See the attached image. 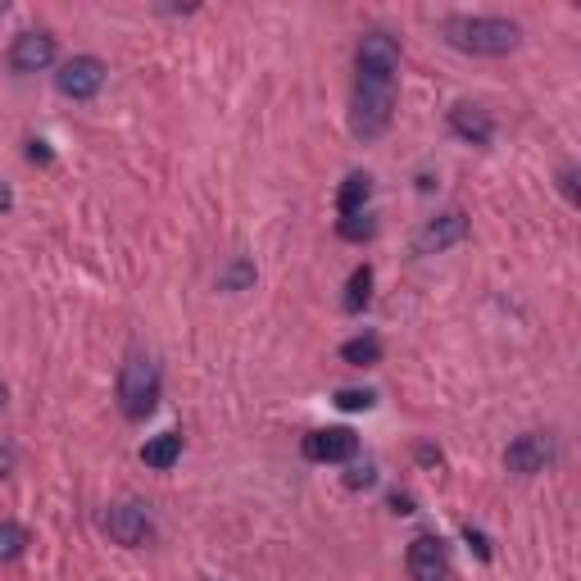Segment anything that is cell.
I'll list each match as a JSON object with an SVG mask.
<instances>
[{
	"label": "cell",
	"mask_w": 581,
	"mask_h": 581,
	"mask_svg": "<svg viewBox=\"0 0 581 581\" xmlns=\"http://www.w3.org/2000/svg\"><path fill=\"white\" fill-rule=\"evenodd\" d=\"M445 41L454 50H468V55H509L518 50L522 32L509 19H445Z\"/></svg>",
	"instance_id": "obj_1"
},
{
	"label": "cell",
	"mask_w": 581,
	"mask_h": 581,
	"mask_svg": "<svg viewBox=\"0 0 581 581\" xmlns=\"http://www.w3.org/2000/svg\"><path fill=\"white\" fill-rule=\"evenodd\" d=\"M155 404H159V368H155V359L132 355L128 364H123V373H119V409L137 423V418L155 414Z\"/></svg>",
	"instance_id": "obj_2"
},
{
	"label": "cell",
	"mask_w": 581,
	"mask_h": 581,
	"mask_svg": "<svg viewBox=\"0 0 581 581\" xmlns=\"http://www.w3.org/2000/svg\"><path fill=\"white\" fill-rule=\"evenodd\" d=\"M391 105H395V87L359 82V87H355V105H350V128H355V137H364V141L382 137L386 123H391Z\"/></svg>",
	"instance_id": "obj_3"
},
{
	"label": "cell",
	"mask_w": 581,
	"mask_h": 581,
	"mask_svg": "<svg viewBox=\"0 0 581 581\" xmlns=\"http://www.w3.org/2000/svg\"><path fill=\"white\" fill-rule=\"evenodd\" d=\"M400 73V46L391 32H368L359 41V82H377V87H395Z\"/></svg>",
	"instance_id": "obj_4"
},
{
	"label": "cell",
	"mask_w": 581,
	"mask_h": 581,
	"mask_svg": "<svg viewBox=\"0 0 581 581\" xmlns=\"http://www.w3.org/2000/svg\"><path fill=\"white\" fill-rule=\"evenodd\" d=\"M504 463H509V473H518V477H536L554 463V441L545 432H527L504 450Z\"/></svg>",
	"instance_id": "obj_5"
},
{
	"label": "cell",
	"mask_w": 581,
	"mask_h": 581,
	"mask_svg": "<svg viewBox=\"0 0 581 581\" xmlns=\"http://www.w3.org/2000/svg\"><path fill=\"white\" fill-rule=\"evenodd\" d=\"M105 73L109 69L96 60V55H78V60H69L60 73H55V87L73 100H91L100 87H105Z\"/></svg>",
	"instance_id": "obj_6"
},
{
	"label": "cell",
	"mask_w": 581,
	"mask_h": 581,
	"mask_svg": "<svg viewBox=\"0 0 581 581\" xmlns=\"http://www.w3.org/2000/svg\"><path fill=\"white\" fill-rule=\"evenodd\" d=\"M463 237H468V218H463V209L436 214V218H427L423 232H418V255H441V250L459 246Z\"/></svg>",
	"instance_id": "obj_7"
},
{
	"label": "cell",
	"mask_w": 581,
	"mask_h": 581,
	"mask_svg": "<svg viewBox=\"0 0 581 581\" xmlns=\"http://www.w3.org/2000/svg\"><path fill=\"white\" fill-rule=\"evenodd\" d=\"M409 577L414 581H450V554L436 536H414L409 541Z\"/></svg>",
	"instance_id": "obj_8"
},
{
	"label": "cell",
	"mask_w": 581,
	"mask_h": 581,
	"mask_svg": "<svg viewBox=\"0 0 581 581\" xmlns=\"http://www.w3.org/2000/svg\"><path fill=\"white\" fill-rule=\"evenodd\" d=\"M105 532L109 541L119 545H146L150 541V513L141 509V504H114V509L105 513Z\"/></svg>",
	"instance_id": "obj_9"
},
{
	"label": "cell",
	"mask_w": 581,
	"mask_h": 581,
	"mask_svg": "<svg viewBox=\"0 0 581 581\" xmlns=\"http://www.w3.org/2000/svg\"><path fill=\"white\" fill-rule=\"evenodd\" d=\"M55 64V37L50 32H23L10 46V69L14 73H41Z\"/></svg>",
	"instance_id": "obj_10"
},
{
	"label": "cell",
	"mask_w": 581,
	"mask_h": 581,
	"mask_svg": "<svg viewBox=\"0 0 581 581\" xmlns=\"http://www.w3.org/2000/svg\"><path fill=\"white\" fill-rule=\"evenodd\" d=\"M355 450H359V441L350 427H323V432L305 436V459H314V463H341Z\"/></svg>",
	"instance_id": "obj_11"
},
{
	"label": "cell",
	"mask_w": 581,
	"mask_h": 581,
	"mask_svg": "<svg viewBox=\"0 0 581 581\" xmlns=\"http://www.w3.org/2000/svg\"><path fill=\"white\" fill-rule=\"evenodd\" d=\"M450 128H454V137H463L468 146H486V141L495 137L491 114H486L482 105H468V100H459V105L450 109Z\"/></svg>",
	"instance_id": "obj_12"
},
{
	"label": "cell",
	"mask_w": 581,
	"mask_h": 581,
	"mask_svg": "<svg viewBox=\"0 0 581 581\" xmlns=\"http://www.w3.org/2000/svg\"><path fill=\"white\" fill-rule=\"evenodd\" d=\"M368 196H373V178H368V173H350V178L341 182V196H336V209H341V218L364 214Z\"/></svg>",
	"instance_id": "obj_13"
},
{
	"label": "cell",
	"mask_w": 581,
	"mask_h": 581,
	"mask_svg": "<svg viewBox=\"0 0 581 581\" xmlns=\"http://www.w3.org/2000/svg\"><path fill=\"white\" fill-rule=\"evenodd\" d=\"M141 459H146L150 468H159V473H164V468H173V463L182 459V436L178 432H164V436H155V441H146V445H141Z\"/></svg>",
	"instance_id": "obj_14"
},
{
	"label": "cell",
	"mask_w": 581,
	"mask_h": 581,
	"mask_svg": "<svg viewBox=\"0 0 581 581\" xmlns=\"http://www.w3.org/2000/svg\"><path fill=\"white\" fill-rule=\"evenodd\" d=\"M341 359L350 368H373L377 359H382V341H377V336H355V341L341 345Z\"/></svg>",
	"instance_id": "obj_15"
},
{
	"label": "cell",
	"mask_w": 581,
	"mask_h": 581,
	"mask_svg": "<svg viewBox=\"0 0 581 581\" xmlns=\"http://www.w3.org/2000/svg\"><path fill=\"white\" fill-rule=\"evenodd\" d=\"M368 296H373V268L359 264L355 273H350V286H345V309H350V314H359V309L368 305Z\"/></svg>",
	"instance_id": "obj_16"
},
{
	"label": "cell",
	"mask_w": 581,
	"mask_h": 581,
	"mask_svg": "<svg viewBox=\"0 0 581 581\" xmlns=\"http://www.w3.org/2000/svg\"><path fill=\"white\" fill-rule=\"evenodd\" d=\"M23 550H28V532H23L19 522H0V563L19 559Z\"/></svg>",
	"instance_id": "obj_17"
},
{
	"label": "cell",
	"mask_w": 581,
	"mask_h": 581,
	"mask_svg": "<svg viewBox=\"0 0 581 581\" xmlns=\"http://www.w3.org/2000/svg\"><path fill=\"white\" fill-rule=\"evenodd\" d=\"M341 237H345V241H368V237H373V218H368V214L341 218Z\"/></svg>",
	"instance_id": "obj_18"
},
{
	"label": "cell",
	"mask_w": 581,
	"mask_h": 581,
	"mask_svg": "<svg viewBox=\"0 0 581 581\" xmlns=\"http://www.w3.org/2000/svg\"><path fill=\"white\" fill-rule=\"evenodd\" d=\"M336 409H373V391H336Z\"/></svg>",
	"instance_id": "obj_19"
},
{
	"label": "cell",
	"mask_w": 581,
	"mask_h": 581,
	"mask_svg": "<svg viewBox=\"0 0 581 581\" xmlns=\"http://www.w3.org/2000/svg\"><path fill=\"white\" fill-rule=\"evenodd\" d=\"M250 277H255V268H250V264H237V268H232V273L223 277V286H227V291H237V286H246Z\"/></svg>",
	"instance_id": "obj_20"
},
{
	"label": "cell",
	"mask_w": 581,
	"mask_h": 581,
	"mask_svg": "<svg viewBox=\"0 0 581 581\" xmlns=\"http://www.w3.org/2000/svg\"><path fill=\"white\" fill-rule=\"evenodd\" d=\"M14 473V445H0V477Z\"/></svg>",
	"instance_id": "obj_21"
},
{
	"label": "cell",
	"mask_w": 581,
	"mask_h": 581,
	"mask_svg": "<svg viewBox=\"0 0 581 581\" xmlns=\"http://www.w3.org/2000/svg\"><path fill=\"white\" fill-rule=\"evenodd\" d=\"M345 482H350V486H368V482H373V468H355Z\"/></svg>",
	"instance_id": "obj_22"
},
{
	"label": "cell",
	"mask_w": 581,
	"mask_h": 581,
	"mask_svg": "<svg viewBox=\"0 0 581 581\" xmlns=\"http://www.w3.org/2000/svg\"><path fill=\"white\" fill-rule=\"evenodd\" d=\"M563 191H568V200H577V173L572 168H563Z\"/></svg>",
	"instance_id": "obj_23"
},
{
	"label": "cell",
	"mask_w": 581,
	"mask_h": 581,
	"mask_svg": "<svg viewBox=\"0 0 581 581\" xmlns=\"http://www.w3.org/2000/svg\"><path fill=\"white\" fill-rule=\"evenodd\" d=\"M391 509H395V513H414V509H409V495H395Z\"/></svg>",
	"instance_id": "obj_24"
},
{
	"label": "cell",
	"mask_w": 581,
	"mask_h": 581,
	"mask_svg": "<svg viewBox=\"0 0 581 581\" xmlns=\"http://www.w3.org/2000/svg\"><path fill=\"white\" fill-rule=\"evenodd\" d=\"M14 205V196H10V187H0V214H5V209Z\"/></svg>",
	"instance_id": "obj_25"
},
{
	"label": "cell",
	"mask_w": 581,
	"mask_h": 581,
	"mask_svg": "<svg viewBox=\"0 0 581 581\" xmlns=\"http://www.w3.org/2000/svg\"><path fill=\"white\" fill-rule=\"evenodd\" d=\"M5 400H10V391H5V382H0V409H5Z\"/></svg>",
	"instance_id": "obj_26"
}]
</instances>
